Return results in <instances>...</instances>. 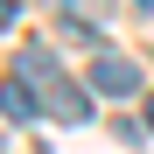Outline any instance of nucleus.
<instances>
[{
    "label": "nucleus",
    "mask_w": 154,
    "mask_h": 154,
    "mask_svg": "<svg viewBox=\"0 0 154 154\" xmlns=\"http://www.w3.org/2000/svg\"><path fill=\"white\" fill-rule=\"evenodd\" d=\"M91 91H105V98H133V91H140V63L119 56V49H98V56H91Z\"/></svg>",
    "instance_id": "obj_2"
},
{
    "label": "nucleus",
    "mask_w": 154,
    "mask_h": 154,
    "mask_svg": "<svg viewBox=\"0 0 154 154\" xmlns=\"http://www.w3.org/2000/svg\"><path fill=\"white\" fill-rule=\"evenodd\" d=\"M119 0H56V14H84V21H112Z\"/></svg>",
    "instance_id": "obj_4"
},
{
    "label": "nucleus",
    "mask_w": 154,
    "mask_h": 154,
    "mask_svg": "<svg viewBox=\"0 0 154 154\" xmlns=\"http://www.w3.org/2000/svg\"><path fill=\"white\" fill-rule=\"evenodd\" d=\"M14 70L28 77V84H35V98H42V112L56 119V126H84V119H91V98H84V84H70V77L56 70V56H49V49H35V42H28Z\"/></svg>",
    "instance_id": "obj_1"
},
{
    "label": "nucleus",
    "mask_w": 154,
    "mask_h": 154,
    "mask_svg": "<svg viewBox=\"0 0 154 154\" xmlns=\"http://www.w3.org/2000/svg\"><path fill=\"white\" fill-rule=\"evenodd\" d=\"M0 112H7V119H35L42 112V98H35V84H28V77H7V84H0Z\"/></svg>",
    "instance_id": "obj_3"
},
{
    "label": "nucleus",
    "mask_w": 154,
    "mask_h": 154,
    "mask_svg": "<svg viewBox=\"0 0 154 154\" xmlns=\"http://www.w3.org/2000/svg\"><path fill=\"white\" fill-rule=\"evenodd\" d=\"M147 133H154V91H147Z\"/></svg>",
    "instance_id": "obj_6"
},
{
    "label": "nucleus",
    "mask_w": 154,
    "mask_h": 154,
    "mask_svg": "<svg viewBox=\"0 0 154 154\" xmlns=\"http://www.w3.org/2000/svg\"><path fill=\"white\" fill-rule=\"evenodd\" d=\"M14 14H21V7H14V0H0V28H14Z\"/></svg>",
    "instance_id": "obj_5"
},
{
    "label": "nucleus",
    "mask_w": 154,
    "mask_h": 154,
    "mask_svg": "<svg viewBox=\"0 0 154 154\" xmlns=\"http://www.w3.org/2000/svg\"><path fill=\"white\" fill-rule=\"evenodd\" d=\"M133 7H140V14H154V0H133Z\"/></svg>",
    "instance_id": "obj_7"
}]
</instances>
